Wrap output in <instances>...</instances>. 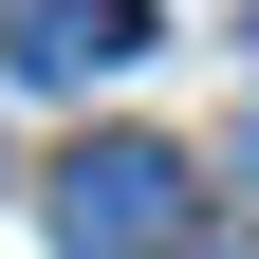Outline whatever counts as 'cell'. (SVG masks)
<instances>
[{"instance_id":"1","label":"cell","mask_w":259,"mask_h":259,"mask_svg":"<svg viewBox=\"0 0 259 259\" xmlns=\"http://www.w3.org/2000/svg\"><path fill=\"white\" fill-rule=\"evenodd\" d=\"M185 222H204V167L148 130H93L56 167V259H185Z\"/></svg>"},{"instance_id":"2","label":"cell","mask_w":259,"mask_h":259,"mask_svg":"<svg viewBox=\"0 0 259 259\" xmlns=\"http://www.w3.org/2000/svg\"><path fill=\"white\" fill-rule=\"evenodd\" d=\"M148 56V0H19V37H0V74L19 93H93Z\"/></svg>"},{"instance_id":"3","label":"cell","mask_w":259,"mask_h":259,"mask_svg":"<svg viewBox=\"0 0 259 259\" xmlns=\"http://www.w3.org/2000/svg\"><path fill=\"white\" fill-rule=\"evenodd\" d=\"M241 185H259V111H241Z\"/></svg>"}]
</instances>
